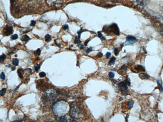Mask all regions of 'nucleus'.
Here are the masks:
<instances>
[{"instance_id": "f257e3e1", "label": "nucleus", "mask_w": 163, "mask_h": 122, "mask_svg": "<svg viewBox=\"0 0 163 122\" xmlns=\"http://www.w3.org/2000/svg\"><path fill=\"white\" fill-rule=\"evenodd\" d=\"M103 31L105 33H111L117 36L120 35L119 28L117 24L115 23H113L109 26H104Z\"/></svg>"}, {"instance_id": "f03ea898", "label": "nucleus", "mask_w": 163, "mask_h": 122, "mask_svg": "<svg viewBox=\"0 0 163 122\" xmlns=\"http://www.w3.org/2000/svg\"><path fill=\"white\" fill-rule=\"evenodd\" d=\"M77 104L72 103L70 105V115L71 117L74 118L79 117L81 114L80 109Z\"/></svg>"}, {"instance_id": "7ed1b4c3", "label": "nucleus", "mask_w": 163, "mask_h": 122, "mask_svg": "<svg viewBox=\"0 0 163 122\" xmlns=\"http://www.w3.org/2000/svg\"><path fill=\"white\" fill-rule=\"evenodd\" d=\"M46 2L48 6L55 8H61L64 4L63 0H46Z\"/></svg>"}, {"instance_id": "20e7f679", "label": "nucleus", "mask_w": 163, "mask_h": 122, "mask_svg": "<svg viewBox=\"0 0 163 122\" xmlns=\"http://www.w3.org/2000/svg\"><path fill=\"white\" fill-rule=\"evenodd\" d=\"M149 0H132L134 6L141 9L144 8L149 3Z\"/></svg>"}, {"instance_id": "39448f33", "label": "nucleus", "mask_w": 163, "mask_h": 122, "mask_svg": "<svg viewBox=\"0 0 163 122\" xmlns=\"http://www.w3.org/2000/svg\"><path fill=\"white\" fill-rule=\"evenodd\" d=\"M137 40V39L133 36L131 35L128 36L126 37V41L123 44V45L126 46L132 44L136 42Z\"/></svg>"}, {"instance_id": "423d86ee", "label": "nucleus", "mask_w": 163, "mask_h": 122, "mask_svg": "<svg viewBox=\"0 0 163 122\" xmlns=\"http://www.w3.org/2000/svg\"><path fill=\"white\" fill-rule=\"evenodd\" d=\"M48 93L46 92V96L47 98L49 100H53L57 96V93H55V91L52 92H48V90L47 91Z\"/></svg>"}, {"instance_id": "0eeeda50", "label": "nucleus", "mask_w": 163, "mask_h": 122, "mask_svg": "<svg viewBox=\"0 0 163 122\" xmlns=\"http://www.w3.org/2000/svg\"><path fill=\"white\" fill-rule=\"evenodd\" d=\"M14 32V30L13 28L11 26L7 25L5 28V31L4 34L7 36H9Z\"/></svg>"}, {"instance_id": "6e6552de", "label": "nucleus", "mask_w": 163, "mask_h": 122, "mask_svg": "<svg viewBox=\"0 0 163 122\" xmlns=\"http://www.w3.org/2000/svg\"><path fill=\"white\" fill-rule=\"evenodd\" d=\"M127 65L126 64L122 66L121 68L118 70V72L121 75H125L126 72Z\"/></svg>"}, {"instance_id": "1a4fd4ad", "label": "nucleus", "mask_w": 163, "mask_h": 122, "mask_svg": "<svg viewBox=\"0 0 163 122\" xmlns=\"http://www.w3.org/2000/svg\"><path fill=\"white\" fill-rule=\"evenodd\" d=\"M127 84L126 81L125 82H121L119 83L118 84V85L121 88H124V91H125V92H126L127 89Z\"/></svg>"}, {"instance_id": "9d476101", "label": "nucleus", "mask_w": 163, "mask_h": 122, "mask_svg": "<svg viewBox=\"0 0 163 122\" xmlns=\"http://www.w3.org/2000/svg\"><path fill=\"white\" fill-rule=\"evenodd\" d=\"M139 77L141 79L143 80L148 79L150 78L149 76L144 73H140L139 74Z\"/></svg>"}, {"instance_id": "9b49d317", "label": "nucleus", "mask_w": 163, "mask_h": 122, "mask_svg": "<svg viewBox=\"0 0 163 122\" xmlns=\"http://www.w3.org/2000/svg\"><path fill=\"white\" fill-rule=\"evenodd\" d=\"M17 73L19 77L21 78L23 77L24 72L23 69L21 68H19L17 70Z\"/></svg>"}, {"instance_id": "f8f14e48", "label": "nucleus", "mask_w": 163, "mask_h": 122, "mask_svg": "<svg viewBox=\"0 0 163 122\" xmlns=\"http://www.w3.org/2000/svg\"><path fill=\"white\" fill-rule=\"evenodd\" d=\"M135 69L138 71H143L144 72L145 69L142 66L140 65H138L137 67H136Z\"/></svg>"}, {"instance_id": "ddd939ff", "label": "nucleus", "mask_w": 163, "mask_h": 122, "mask_svg": "<svg viewBox=\"0 0 163 122\" xmlns=\"http://www.w3.org/2000/svg\"><path fill=\"white\" fill-rule=\"evenodd\" d=\"M20 39L22 41L27 42L30 40V38L28 36L25 35L23 36Z\"/></svg>"}, {"instance_id": "4468645a", "label": "nucleus", "mask_w": 163, "mask_h": 122, "mask_svg": "<svg viewBox=\"0 0 163 122\" xmlns=\"http://www.w3.org/2000/svg\"><path fill=\"white\" fill-rule=\"evenodd\" d=\"M116 58L115 57H113L109 62L108 64L110 66L114 65L115 63Z\"/></svg>"}, {"instance_id": "2eb2a0df", "label": "nucleus", "mask_w": 163, "mask_h": 122, "mask_svg": "<svg viewBox=\"0 0 163 122\" xmlns=\"http://www.w3.org/2000/svg\"><path fill=\"white\" fill-rule=\"evenodd\" d=\"M45 41L49 42L51 40V38L50 35L48 34H46L45 37Z\"/></svg>"}, {"instance_id": "dca6fc26", "label": "nucleus", "mask_w": 163, "mask_h": 122, "mask_svg": "<svg viewBox=\"0 0 163 122\" xmlns=\"http://www.w3.org/2000/svg\"><path fill=\"white\" fill-rule=\"evenodd\" d=\"M7 92V89L6 88H3L0 91V94L2 96H4Z\"/></svg>"}, {"instance_id": "f3484780", "label": "nucleus", "mask_w": 163, "mask_h": 122, "mask_svg": "<svg viewBox=\"0 0 163 122\" xmlns=\"http://www.w3.org/2000/svg\"><path fill=\"white\" fill-rule=\"evenodd\" d=\"M6 58V56L4 54L2 55L1 57H0V62L2 63L3 62L4 60Z\"/></svg>"}, {"instance_id": "a211bd4d", "label": "nucleus", "mask_w": 163, "mask_h": 122, "mask_svg": "<svg viewBox=\"0 0 163 122\" xmlns=\"http://www.w3.org/2000/svg\"><path fill=\"white\" fill-rule=\"evenodd\" d=\"M13 63L15 66H18L19 63V60L17 59H14L13 60Z\"/></svg>"}, {"instance_id": "6ab92c4d", "label": "nucleus", "mask_w": 163, "mask_h": 122, "mask_svg": "<svg viewBox=\"0 0 163 122\" xmlns=\"http://www.w3.org/2000/svg\"><path fill=\"white\" fill-rule=\"evenodd\" d=\"M60 120L61 122H68V121L67 118L66 117H62L60 118Z\"/></svg>"}, {"instance_id": "aec40b11", "label": "nucleus", "mask_w": 163, "mask_h": 122, "mask_svg": "<svg viewBox=\"0 0 163 122\" xmlns=\"http://www.w3.org/2000/svg\"><path fill=\"white\" fill-rule=\"evenodd\" d=\"M115 54V56H118L120 52L119 49L117 48H115L114 49Z\"/></svg>"}, {"instance_id": "412c9836", "label": "nucleus", "mask_w": 163, "mask_h": 122, "mask_svg": "<svg viewBox=\"0 0 163 122\" xmlns=\"http://www.w3.org/2000/svg\"><path fill=\"white\" fill-rule=\"evenodd\" d=\"M75 44H79L81 43V41L80 40V38H79L78 36L76 37L75 41Z\"/></svg>"}, {"instance_id": "4be33fe9", "label": "nucleus", "mask_w": 163, "mask_h": 122, "mask_svg": "<svg viewBox=\"0 0 163 122\" xmlns=\"http://www.w3.org/2000/svg\"><path fill=\"white\" fill-rule=\"evenodd\" d=\"M83 32V29L82 28H81L80 30H79L77 33V34H78V37L79 38H80V36H81V35L82 34V33Z\"/></svg>"}, {"instance_id": "5701e85b", "label": "nucleus", "mask_w": 163, "mask_h": 122, "mask_svg": "<svg viewBox=\"0 0 163 122\" xmlns=\"http://www.w3.org/2000/svg\"><path fill=\"white\" fill-rule=\"evenodd\" d=\"M46 76V73L43 72H42L40 73L39 76H40V77L41 78L44 77H45Z\"/></svg>"}, {"instance_id": "b1692460", "label": "nucleus", "mask_w": 163, "mask_h": 122, "mask_svg": "<svg viewBox=\"0 0 163 122\" xmlns=\"http://www.w3.org/2000/svg\"><path fill=\"white\" fill-rule=\"evenodd\" d=\"M41 50L40 49L38 48V49L35 52V54H36V55H37L38 56L40 55L41 53Z\"/></svg>"}, {"instance_id": "393cba45", "label": "nucleus", "mask_w": 163, "mask_h": 122, "mask_svg": "<svg viewBox=\"0 0 163 122\" xmlns=\"http://www.w3.org/2000/svg\"><path fill=\"white\" fill-rule=\"evenodd\" d=\"M40 68V66L39 64H37L34 67L35 70L36 71H38Z\"/></svg>"}, {"instance_id": "a878e982", "label": "nucleus", "mask_w": 163, "mask_h": 122, "mask_svg": "<svg viewBox=\"0 0 163 122\" xmlns=\"http://www.w3.org/2000/svg\"><path fill=\"white\" fill-rule=\"evenodd\" d=\"M93 51V47H90V48L87 49V50H86V52L88 54L92 52Z\"/></svg>"}, {"instance_id": "bb28decb", "label": "nucleus", "mask_w": 163, "mask_h": 122, "mask_svg": "<svg viewBox=\"0 0 163 122\" xmlns=\"http://www.w3.org/2000/svg\"><path fill=\"white\" fill-rule=\"evenodd\" d=\"M134 104V102L133 101L129 102L128 104V106L129 108H132Z\"/></svg>"}, {"instance_id": "cd10ccee", "label": "nucleus", "mask_w": 163, "mask_h": 122, "mask_svg": "<svg viewBox=\"0 0 163 122\" xmlns=\"http://www.w3.org/2000/svg\"><path fill=\"white\" fill-rule=\"evenodd\" d=\"M1 78L3 80H4L5 78V73L4 72H2L1 75Z\"/></svg>"}, {"instance_id": "c85d7f7f", "label": "nucleus", "mask_w": 163, "mask_h": 122, "mask_svg": "<svg viewBox=\"0 0 163 122\" xmlns=\"http://www.w3.org/2000/svg\"><path fill=\"white\" fill-rule=\"evenodd\" d=\"M109 76L111 78H113L114 77L115 75L114 72H110L109 74Z\"/></svg>"}, {"instance_id": "c756f323", "label": "nucleus", "mask_w": 163, "mask_h": 122, "mask_svg": "<svg viewBox=\"0 0 163 122\" xmlns=\"http://www.w3.org/2000/svg\"><path fill=\"white\" fill-rule=\"evenodd\" d=\"M18 38V35L17 34H14L11 37L12 39L14 40H16Z\"/></svg>"}, {"instance_id": "7c9ffc66", "label": "nucleus", "mask_w": 163, "mask_h": 122, "mask_svg": "<svg viewBox=\"0 0 163 122\" xmlns=\"http://www.w3.org/2000/svg\"><path fill=\"white\" fill-rule=\"evenodd\" d=\"M36 22L34 20H32L30 24V26L31 27L34 26L36 24Z\"/></svg>"}, {"instance_id": "2f4dec72", "label": "nucleus", "mask_w": 163, "mask_h": 122, "mask_svg": "<svg viewBox=\"0 0 163 122\" xmlns=\"http://www.w3.org/2000/svg\"><path fill=\"white\" fill-rule=\"evenodd\" d=\"M157 82L158 84L160 87V89L162 91H163V88L162 87V85L160 83L159 81V80H158L157 81Z\"/></svg>"}, {"instance_id": "473e14b6", "label": "nucleus", "mask_w": 163, "mask_h": 122, "mask_svg": "<svg viewBox=\"0 0 163 122\" xmlns=\"http://www.w3.org/2000/svg\"><path fill=\"white\" fill-rule=\"evenodd\" d=\"M111 56V53L110 52H107L106 54V56L107 58H110Z\"/></svg>"}, {"instance_id": "72a5a7b5", "label": "nucleus", "mask_w": 163, "mask_h": 122, "mask_svg": "<svg viewBox=\"0 0 163 122\" xmlns=\"http://www.w3.org/2000/svg\"><path fill=\"white\" fill-rule=\"evenodd\" d=\"M98 36L99 38H101L102 37H103V34H102L100 32L98 31Z\"/></svg>"}, {"instance_id": "f704fd0d", "label": "nucleus", "mask_w": 163, "mask_h": 122, "mask_svg": "<svg viewBox=\"0 0 163 122\" xmlns=\"http://www.w3.org/2000/svg\"><path fill=\"white\" fill-rule=\"evenodd\" d=\"M97 56L99 58H101L103 56V54L102 53L99 52Z\"/></svg>"}, {"instance_id": "c9c22d12", "label": "nucleus", "mask_w": 163, "mask_h": 122, "mask_svg": "<svg viewBox=\"0 0 163 122\" xmlns=\"http://www.w3.org/2000/svg\"><path fill=\"white\" fill-rule=\"evenodd\" d=\"M69 28V26L67 25H65L63 26V29L65 30H66Z\"/></svg>"}, {"instance_id": "e433bc0d", "label": "nucleus", "mask_w": 163, "mask_h": 122, "mask_svg": "<svg viewBox=\"0 0 163 122\" xmlns=\"http://www.w3.org/2000/svg\"><path fill=\"white\" fill-rule=\"evenodd\" d=\"M90 40H87L86 41V42L85 43V45L86 46H87V45L89 43V42L90 41Z\"/></svg>"}, {"instance_id": "4c0bfd02", "label": "nucleus", "mask_w": 163, "mask_h": 122, "mask_svg": "<svg viewBox=\"0 0 163 122\" xmlns=\"http://www.w3.org/2000/svg\"><path fill=\"white\" fill-rule=\"evenodd\" d=\"M85 48V46L84 45H81L80 47V49L81 50H83Z\"/></svg>"}, {"instance_id": "58836bf2", "label": "nucleus", "mask_w": 163, "mask_h": 122, "mask_svg": "<svg viewBox=\"0 0 163 122\" xmlns=\"http://www.w3.org/2000/svg\"><path fill=\"white\" fill-rule=\"evenodd\" d=\"M160 34L163 38V29H162L160 31Z\"/></svg>"}, {"instance_id": "ea45409f", "label": "nucleus", "mask_w": 163, "mask_h": 122, "mask_svg": "<svg viewBox=\"0 0 163 122\" xmlns=\"http://www.w3.org/2000/svg\"><path fill=\"white\" fill-rule=\"evenodd\" d=\"M100 39L102 40H105L106 38L104 37H102L101 38H100Z\"/></svg>"}, {"instance_id": "a19ab883", "label": "nucleus", "mask_w": 163, "mask_h": 122, "mask_svg": "<svg viewBox=\"0 0 163 122\" xmlns=\"http://www.w3.org/2000/svg\"><path fill=\"white\" fill-rule=\"evenodd\" d=\"M16 69V67L15 66H13L12 68V71H14Z\"/></svg>"}, {"instance_id": "79ce46f5", "label": "nucleus", "mask_w": 163, "mask_h": 122, "mask_svg": "<svg viewBox=\"0 0 163 122\" xmlns=\"http://www.w3.org/2000/svg\"><path fill=\"white\" fill-rule=\"evenodd\" d=\"M11 65L10 64H8L6 66L8 67H10Z\"/></svg>"}, {"instance_id": "37998d69", "label": "nucleus", "mask_w": 163, "mask_h": 122, "mask_svg": "<svg viewBox=\"0 0 163 122\" xmlns=\"http://www.w3.org/2000/svg\"><path fill=\"white\" fill-rule=\"evenodd\" d=\"M28 1H31V0H28Z\"/></svg>"}]
</instances>
